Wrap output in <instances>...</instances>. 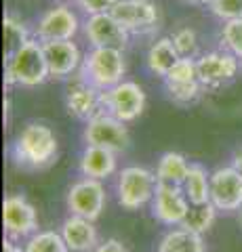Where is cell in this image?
Instances as JSON below:
<instances>
[{"instance_id":"cb8c5ba5","label":"cell","mask_w":242,"mask_h":252,"mask_svg":"<svg viewBox=\"0 0 242 252\" xmlns=\"http://www.w3.org/2000/svg\"><path fill=\"white\" fill-rule=\"evenodd\" d=\"M215 219H217V206L213 202L190 204V210H187V215H185L181 225L202 235L205 231H208L210 227H213Z\"/></svg>"},{"instance_id":"4fadbf2b","label":"cell","mask_w":242,"mask_h":252,"mask_svg":"<svg viewBox=\"0 0 242 252\" xmlns=\"http://www.w3.org/2000/svg\"><path fill=\"white\" fill-rule=\"evenodd\" d=\"M66 105H68V112L72 114L74 118L89 122L95 116L105 112V107H104V91L95 89L93 84H89L87 80H82V78L78 76L76 80L68 86Z\"/></svg>"},{"instance_id":"d6986e66","label":"cell","mask_w":242,"mask_h":252,"mask_svg":"<svg viewBox=\"0 0 242 252\" xmlns=\"http://www.w3.org/2000/svg\"><path fill=\"white\" fill-rule=\"evenodd\" d=\"M177 59H179V53L171 38H158V40L147 49V55H145V63H147V67H150V72L156 76H162V78H167V74L177 63Z\"/></svg>"},{"instance_id":"4316f807","label":"cell","mask_w":242,"mask_h":252,"mask_svg":"<svg viewBox=\"0 0 242 252\" xmlns=\"http://www.w3.org/2000/svg\"><path fill=\"white\" fill-rule=\"evenodd\" d=\"M167 91L171 94V99L179 105H190L200 97L202 82H167Z\"/></svg>"},{"instance_id":"2e32d148","label":"cell","mask_w":242,"mask_h":252,"mask_svg":"<svg viewBox=\"0 0 242 252\" xmlns=\"http://www.w3.org/2000/svg\"><path fill=\"white\" fill-rule=\"evenodd\" d=\"M44 57L49 63L51 78H68L82 65V53L74 40H53L42 42Z\"/></svg>"},{"instance_id":"5b68a950","label":"cell","mask_w":242,"mask_h":252,"mask_svg":"<svg viewBox=\"0 0 242 252\" xmlns=\"http://www.w3.org/2000/svg\"><path fill=\"white\" fill-rule=\"evenodd\" d=\"M104 107L118 120L133 122L145 109V93L137 82L122 80L112 89L104 91Z\"/></svg>"},{"instance_id":"277c9868","label":"cell","mask_w":242,"mask_h":252,"mask_svg":"<svg viewBox=\"0 0 242 252\" xmlns=\"http://www.w3.org/2000/svg\"><path fill=\"white\" fill-rule=\"evenodd\" d=\"M158 179L143 166H127L118 175V202L124 210H139L154 200Z\"/></svg>"},{"instance_id":"5bb4252c","label":"cell","mask_w":242,"mask_h":252,"mask_svg":"<svg viewBox=\"0 0 242 252\" xmlns=\"http://www.w3.org/2000/svg\"><path fill=\"white\" fill-rule=\"evenodd\" d=\"M198 63V80L202 86H221L236 78L240 59L230 51H210L200 55Z\"/></svg>"},{"instance_id":"ffe728a7","label":"cell","mask_w":242,"mask_h":252,"mask_svg":"<svg viewBox=\"0 0 242 252\" xmlns=\"http://www.w3.org/2000/svg\"><path fill=\"white\" fill-rule=\"evenodd\" d=\"M158 252H205V242L200 233L181 225L179 229L169 231L160 240Z\"/></svg>"},{"instance_id":"836d02e7","label":"cell","mask_w":242,"mask_h":252,"mask_svg":"<svg viewBox=\"0 0 242 252\" xmlns=\"http://www.w3.org/2000/svg\"><path fill=\"white\" fill-rule=\"evenodd\" d=\"M232 166L236 168V170L240 172V175H242V147L238 149L236 154H234V164H232Z\"/></svg>"},{"instance_id":"52a82bcc","label":"cell","mask_w":242,"mask_h":252,"mask_svg":"<svg viewBox=\"0 0 242 252\" xmlns=\"http://www.w3.org/2000/svg\"><path fill=\"white\" fill-rule=\"evenodd\" d=\"M124 124L127 122H122L118 118H114L112 114L104 112L87 122V126H84V141H87V145L107 147L116 154L124 152L131 141L129 130Z\"/></svg>"},{"instance_id":"8fae6325","label":"cell","mask_w":242,"mask_h":252,"mask_svg":"<svg viewBox=\"0 0 242 252\" xmlns=\"http://www.w3.org/2000/svg\"><path fill=\"white\" fill-rule=\"evenodd\" d=\"M2 223H4V231L9 238L13 240L32 238L38 231L36 208L19 193L9 195L2 202Z\"/></svg>"},{"instance_id":"603a6c76","label":"cell","mask_w":242,"mask_h":252,"mask_svg":"<svg viewBox=\"0 0 242 252\" xmlns=\"http://www.w3.org/2000/svg\"><path fill=\"white\" fill-rule=\"evenodd\" d=\"M2 32H4V57L9 59L11 55L21 49L23 44L30 40V32L28 26L23 23L17 15L6 13L2 19Z\"/></svg>"},{"instance_id":"d4e9b609","label":"cell","mask_w":242,"mask_h":252,"mask_svg":"<svg viewBox=\"0 0 242 252\" xmlns=\"http://www.w3.org/2000/svg\"><path fill=\"white\" fill-rule=\"evenodd\" d=\"M23 252H72L68 248L64 235L57 231H36L32 238H28V244Z\"/></svg>"},{"instance_id":"30bf717a","label":"cell","mask_w":242,"mask_h":252,"mask_svg":"<svg viewBox=\"0 0 242 252\" xmlns=\"http://www.w3.org/2000/svg\"><path fill=\"white\" fill-rule=\"evenodd\" d=\"M68 208L72 215L97 220L105 208V187L99 179L91 177L76 181L68 191Z\"/></svg>"},{"instance_id":"3957f363","label":"cell","mask_w":242,"mask_h":252,"mask_svg":"<svg viewBox=\"0 0 242 252\" xmlns=\"http://www.w3.org/2000/svg\"><path fill=\"white\" fill-rule=\"evenodd\" d=\"M46 78H51V72L44 57L42 42L38 38H30L21 49H17L6 59L4 80L9 86L19 84L32 89V86H40Z\"/></svg>"},{"instance_id":"f546056e","label":"cell","mask_w":242,"mask_h":252,"mask_svg":"<svg viewBox=\"0 0 242 252\" xmlns=\"http://www.w3.org/2000/svg\"><path fill=\"white\" fill-rule=\"evenodd\" d=\"M208 9L221 21L242 17V0H208Z\"/></svg>"},{"instance_id":"1f68e13d","label":"cell","mask_w":242,"mask_h":252,"mask_svg":"<svg viewBox=\"0 0 242 252\" xmlns=\"http://www.w3.org/2000/svg\"><path fill=\"white\" fill-rule=\"evenodd\" d=\"M93 252H129V250H127V246H124L120 240L110 238V240H105L104 244H99V246Z\"/></svg>"},{"instance_id":"6da1fadb","label":"cell","mask_w":242,"mask_h":252,"mask_svg":"<svg viewBox=\"0 0 242 252\" xmlns=\"http://www.w3.org/2000/svg\"><path fill=\"white\" fill-rule=\"evenodd\" d=\"M57 137L46 124L32 122L19 132L13 145V156L23 168H44L57 158Z\"/></svg>"},{"instance_id":"d590c367","label":"cell","mask_w":242,"mask_h":252,"mask_svg":"<svg viewBox=\"0 0 242 252\" xmlns=\"http://www.w3.org/2000/svg\"><path fill=\"white\" fill-rule=\"evenodd\" d=\"M240 227H242V208H240Z\"/></svg>"},{"instance_id":"4dcf8cb0","label":"cell","mask_w":242,"mask_h":252,"mask_svg":"<svg viewBox=\"0 0 242 252\" xmlns=\"http://www.w3.org/2000/svg\"><path fill=\"white\" fill-rule=\"evenodd\" d=\"M78 9L87 15H99V13H112V9L120 0H76Z\"/></svg>"},{"instance_id":"7a4b0ae2","label":"cell","mask_w":242,"mask_h":252,"mask_svg":"<svg viewBox=\"0 0 242 252\" xmlns=\"http://www.w3.org/2000/svg\"><path fill=\"white\" fill-rule=\"evenodd\" d=\"M124 74H127L124 53L120 49H110V46H91L78 69V76L99 91H107L122 82Z\"/></svg>"},{"instance_id":"9a60e30c","label":"cell","mask_w":242,"mask_h":252,"mask_svg":"<svg viewBox=\"0 0 242 252\" xmlns=\"http://www.w3.org/2000/svg\"><path fill=\"white\" fill-rule=\"evenodd\" d=\"M154 217L165 225H181L190 210V200L181 185L158 183L152 200Z\"/></svg>"},{"instance_id":"e0dca14e","label":"cell","mask_w":242,"mask_h":252,"mask_svg":"<svg viewBox=\"0 0 242 252\" xmlns=\"http://www.w3.org/2000/svg\"><path fill=\"white\" fill-rule=\"evenodd\" d=\"M59 233L64 235L68 248L72 252H91L99 246L95 225H93V220L84 217H78V215L68 217L64 220V225H61Z\"/></svg>"},{"instance_id":"8d00e7d4","label":"cell","mask_w":242,"mask_h":252,"mask_svg":"<svg viewBox=\"0 0 242 252\" xmlns=\"http://www.w3.org/2000/svg\"><path fill=\"white\" fill-rule=\"evenodd\" d=\"M61 2H72V0H61Z\"/></svg>"},{"instance_id":"9c48e42d","label":"cell","mask_w":242,"mask_h":252,"mask_svg":"<svg viewBox=\"0 0 242 252\" xmlns=\"http://www.w3.org/2000/svg\"><path fill=\"white\" fill-rule=\"evenodd\" d=\"M82 34L91 46H110V49L124 51L129 44L131 34L112 13L87 15L82 23Z\"/></svg>"},{"instance_id":"7402d4cb","label":"cell","mask_w":242,"mask_h":252,"mask_svg":"<svg viewBox=\"0 0 242 252\" xmlns=\"http://www.w3.org/2000/svg\"><path fill=\"white\" fill-rule=\"evenodd\" d=\"M181 187L190 204L210 202V177L200 164H190V170H187V177Z\"/></svg>"},{"instance_id":"ac0fdd59","label":"cell","mask_w":242,"mask_h":252,"mask_svg":"<svg viewBox=\"0 0 242 252\" xmlns=\"http://www.w3.org/2000/svg\"><path fill=\"white\" fill-rule=\"evenodd\" d=\"M80 172L91 179H107L116 172V152L107 147L87 145L80 158Z\"/></svg>"},{"instance_id":"ba28073f","label":"cell","mask_w":242,"mask_h":252,"mask_svg":"<svg viewBox=\"0 0 242 252\" xmlns=\"http://www.w3.org/2000/svg\"><path fill=\"white\" fill-rule=\"evenodd\" d=\"M80 30V19L69 9L68 4H59L53 9L44 11L36 21L34 38L40 42H53V40H74V36Z\"/></svg>"},{"instance_id":"83f0119b","label":"cell","mask_w":242,"mask_h":252,"mask_svg":"<svg viewBox=\"0 0 242 252\" xmlns=\"http://www.w3.org/2000/svg\"><path fill=\"white\" fill-rule=\"evenodd\" d=\"M221 42L225 46V51L234 53L238 59H242V17L223 21L221 28Z\"/></svg>"},{"instance_id":"8992f818","label":"cell","mask_w":242,"mask_h":252,"mask_svg":"<svg viewBox=\"0 0 242 252\" xmlns=\"http://www.w3.org/2000/svg\"><path fill=\"white\" fill-rule=\"evenodd\" d=\"M112 15L131 36H143L160 28V9L154 0H120L112 9Z\"/></svg>"},{"instance_id":"e575fe53","label":"cell","mask_w":242,"mask_h":252,"mask_svg":"<svg viewBox=\"0 0 242 252\" xmlns=\"http://www.w3.org/2000/svg\"><path fill=\"white\" fill-rule=\"evenodd\" d=\"M183 2H190V4H208V0H183Z\"/></svg>"},{"instance_id":"7c38bea8","label":"cell","mask_w":242,"mask_h":252,"mask_svg":"<svg viewBox=\"0 0 242 252\" xmlns=\"http://www.w3.org/2000/svg\"><path fill=\"white\" fill-rule=\"evenodd\" d=\"M210 202L223 212L242 208V175L234 166L217 168L210 175Z\"/></svg>"},{"instance_id":"d6a6232c","label":"cell","mask_w":242,"mask_h":252,"mask_svg":"<svg viewBox=\"0 0 242 252\" xmlns=\"http://www.w3.org/2000/svg\"><path fill=\"white\" fill-rule=\"evenodd\" d=\"M2 252H23V250H21V246L17 244V240H13V238L6 235L4 242H2Z\"/></svg>"},{"instance_id":"44dd1931","label":"cell","mask_w":242,"mask_h":252,"mask_svg":"<svg viewBox=\"0 0 242 252\" xmlns=\"http://www.w3.org/2000/svg\"><path fill=\"white\" fill-rule=\"evenodd\" d=\"M187 170H190V164H187L185 156L177 152H167L158 160L156 179H158V183H167V185H183Z\"/></svg>"},{"instance_id":"f1b7e54d","label":"cell","mask_w":242,"mask_h":252,"mask_svg":"<svg viewBox=\"0 0 242 252\" xmlns=\"http://www.w3.org/2000/svg\"><path fill=\"white\" fill-rule=\"evenodd\" d=\"M167 82H196L198 80V63L190 57H179L165 78Z\"/></svg>"},{"instance_id":"484cf974","label":"cell","mask_w":242,"mask_h":252,"mask_svg":"<svg viewBox=\"0 0 242 252\" xmlns=\"http://www.w3.org/2000/svg\"><path fill=\"white\" fill-rule=\"evenodd\" d=\"M171 40H173L175 49L179 53V57H190V59H196L198 55V34L196 30L190 28V26H183V28H177L173 32V36H171Z\"/></svg>"}]
</instances>
